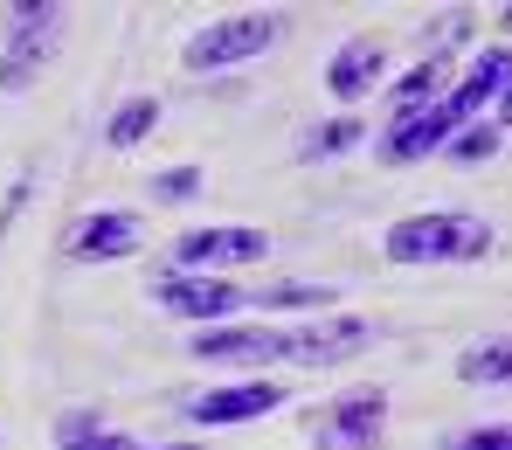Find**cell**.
<instances>
[{"instance_id": "15", "label": "cell", "mask_w": 512, "mask_h": 450, "mask_svg": "<svg viewBox=\"0 0 512 450\" xmlns=\"http://www.w3.org/2000/svg\"><path fill=\"white\" fill-rule=\"evenodd\" d=\"M56 444L63 450H146L139 437H125V430H104L90 409H70V416L56 423Z\"/></svg>"}, {"instance_id": "13", "label": "cell", "mask_w": 512, "mask_h": 450, "mask_svg": "<svg viewBox=\"0 0 512 450\" xmlns=\"http://www.w3.org/2000/svg\"><path fill=\"white\" fill-rule=\"evenodd\" d=\"M506 70H512V49H506V42H492V49L471 63V77L443 97V104H450V118H457V125H471L485 104H499V97H506Z\"/></svg>"}, {"instance_id": "1", "label": "cell", "mask_w": 512, "mask_h": 450, "mask_svg": "<svg viewBox=\"0 0 512 450\" xmlns=\"http://www.w3.org/2000/svg\"><path fill=\"white\" fill-rule=\"evenodd\" d=\"M388 264H478L492 257V222L464 215V208H436V215H402L381 236Z\"/></svg>"}, {"instance_id": "4", "label": "cell", "mask_w": 512, "mask_h": 450, "mask_svg": "<svg viewBox=\"0 0 512 450\" xmlns=\"http://www.w3.org/2000/svg\"><path fill=\"white\" fill-rule=\"evenodd\" d=\"M63 42V7H14V35L0 49V90H28V77L56 56Z\"/></svg>"}, {"instance_id": "21", "label": "cell", "mask_w": 512, "mask_h": 450, "mask_svg": "<svg viewBox=\"0 0 512 450\" xmlns=\"http://www.w3.org/2000/svg\"><path fill=\"white\" fill-rule=\"evenodd\" d=\"M443 450H512V430H506V423H478V430L443 437Z\"/></svg>"}, {"instance_id": "14", "label": "cell", "mask_w": 512, "mask_h": 450, "mask_svg": "<svg viewBox=\"0 0 512 450\" xmlns=\"http://www.w3.org/2000/svg\"><path fill=\"white\" fill-rule=\"evenodd\" d=\"M443 84H450V63L443 56H429V63H416L402 84H395V118H416V111H429V104H443Z\"/></svg>"}, {"instance_id": "5", "label": "cell", "mask_w": 512, "mask_h": 450, "mask_svg": "<svg viewBox=\"0 0 512 450\" xmlns=\"http://www.w3.org/2000/svg\"><path fill=\"white\" fill-rule=\"evenodd\" d=\"M381 416H388L381 388H346L340 402L319 416V450H374L381 444Z\"/></svg>"}, {"instance_id": "17", "label": "cell", "mask_w": 512, "mask_h": 450, "mask_svg": "<svg viewBox=\"0 0 512 450\" xmlns=\"http://www.w3.org/2000/svg\"><path fill=\"white\" fill-rule=\"evenodd\" d=\"M499 146H506V118H471L464 132H450V146H443V153L471 167V160H492Z\"/></svg>"}, {"instance_id": "9", "label": "cell", "mask_w": 512, "mask_h": 450, "mask_svg": "<svg viewBox=\"0 0 512 450\" xmlns=\"http://www.w3.org/2000/svg\"><path fill=\"white\" fill-rule=\"evenodd\" d=\"M153 298L167 305L173 319H194V326H215V319H229V312L243 305L236 284H222V277H180V270L153 284Z\"/></svg>"}, {"instance_id": "20", "label": "cell", "mask_w": 512, "mask_h": 450, "mask_svg": "<svg viewBox=\"0 0 512 450\" xmlns=\"http://www.w3.org/2000/svg\"><path fill=\"white\" fill-rule=\"evenodd\" d=\"M457 374H464V381H492V388H499V381L512 374V367H506V340H492V347H478V354L464 360Z\"/></svg>"}, {"instance_id": "18", "label": "cell", "mask_w": 512, "mask_h": 450, "mask_svg": "<svg viewBox=\"0 0 512 450\" xmlns=\"http://www.w3.org/2000/svg\"><path fill=\"white\" fill-rule=\"evenodd\" d=\"M360 139H367V125H360V118H333V125H319V132L298 146V160H333V153H353Z\"/></svg>"}, {"instance_id": "7", "label": "cell", "mask_w": 512, "mask_h": 450, "mask_svg": "<svg viewBox=\"0 0 512 450\" xmlns=\"http://www.w3.org/2000/svg\"><path fill=\"white\" fill-rule=\"evenodd\" d=\"M367 347V319H346V312H326V319H305V326H284V360H305V367H326V360H346Z\"/></svg>"}, {"instance_id": "12", "label": "cell", "mask_w": 512, "mask_h": 450, "mask_svg": "<svg viewBox=\"0 0 512 450\" xmlns=\"http://www.w3.org/2000/svg\"><path fill=\"white\" fill-rule=\"evenodd\" d=\"M194 360H284V326H201Z\"/></svg>"}, {"instance_id": "8", "label": "cell", "mask_w": 512, "mask_h": 450, "mask_svg": "<svg viewBox=\"0 0 512 450\" xmlns=\"http://www.w3.org/2000/svg\"><path fill=\"white\" fill-rule=\"evenodd\" d=\"M146 243V222L132 215V208H104V215H84L77 229H70V257L77 264H118V257H132Z\"/></svg>"}, {"instance_id": "16", "label": "cell", "mask_w": 512, "mask_h": 450, "mask_svg": "<svg viewBox=\"0 0 512 450\" xmlns=\"http://www.w3.org/2000/svg\"><path fill=\"white\" fill-rule=\"evenodd\" d=\"M153 125H160V97H132V104H118V118L104 125V146H111V153H132Z\"/></svg>"}, {"instance_id": "3", "label": "cell", "mask_w": 512, "mask_h": 450, "mask_svg": "<svg viewBox=\"0 0 512 450\" xmlns=\"http://www.w3.org/2000/svg\"><path fill=\"white\" fill-rule=\"evenodd\" d=\"M263 257H270V236H263V229H250V222L187 229V236L173 243V264H180V277H222V270L263 264Z\"/></svg>"}, {"instance_id": "11", "label": "cell", "mask_w": 512, "mask_h": 450, "mask_svg": "<svg viewBox=\"0 0 512 450\" xmlns=\"http://www.w3.org/2000/svg\"><path fill=\"white\" fill-rule=\"evenodd\" d=\"M381 70H388V49H381L374 35H353V42L333 49V63H326V90H333L340 104H353V97H367V90L381 84Z\"/></svg>"}, {"instance_id": "10", "label": "cell", "mask_w": 512, "mask_h": 450, "mask_svg": "<svg viewBox=\"0 0 512 450\" xmlns=\"http://www.w3.org/2000/svg\"><path fill=\"white\" fill-rule=\"evenodd\" d=\"M450 132H457L450 104H429V111H416V118H395V132L381 139V160H388V167L429 160V153H443V146H450Z\"/></svg>"}, {"instance_id": "6", "label": "cell", "mask_w": 512, "mask_h": 450, "mask_svg": "<svg viewBox=\"0 0 512 450\" xmlns=\"http://www.w3.org/2000/svg\"><path fill=\"white\" fill-rule=\"evenodd\" d=\"M270 409H284V388H277V381H236V388H208V395L187 402V416H194L201 430H236V423L270 416Z\"/></svg>"}, {"instance_id": "22", "label": "cell", "mask_w": 512, "mask_h": 450, "mask_svg": "<svg viewBox=\"0 0 512 450\" xmlns=\"http://www.w3.org/2000/svg\"><path fill=\"white\" fill-rule=\"evenodd\" d=\"M167 450H201V444H167Z\"/></svg>"}, {"instance_id": "2", "label": "cell", "mask_w": 512, "mask_h": 450, "mask_svg": "<svg viewBox=\"0 0 512 450\" xmlns=\"http://www.w3.org/2000/svg\"><path fill=\"white\" fill-rule=\"evenodd\" d=\"M277 35H284V21H277V14H229V21H208L201 35H187L180 63H187V70H229V63L263 56Z\"/></svg>"}, {"instance_id": "19", "label": "cell", "mask_w": 512, "mask_h": 450, "mask_svg": "<svg viewBox=\"0 0 512 450\" xmlns=\"http://www.w3.org/2000/svg\"><path fill=\"white\" fill-rule=\"evenodd\" d=\"M208 187L201 167H167V174H153V201H194Z\"/></svg>"}]
</instances>
